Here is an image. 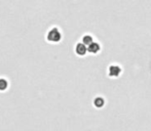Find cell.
Returning <instances> with one entry per match:
<instances>
[{"instance_id": "1", "label": "cell", "mask_w": 151, "mask_h": 131, "mask_svg": "<svg viewBox=\"0 0 151 131\" xmlns=\"http://www.w3.org/2000/svg\"><path fill=\"white\" fill-rule=\"evenodd\" d=\"M47 39L52 42H58L61 39V33L57 28H54L47 33Z\"/></svg>"}, {"instance_id": "2", "label": "cell", "mask_w": 151, "mask_h": 131, "mask_svg": "<svg viewBox=\"0 0 151 131\" xmlns=\"http://www.w3.org/2000/svg\"><path fill=\"white\" fill-rule=\"evenodd\" d=\"M76 53L79 54V56H84V54L86 53V51H88V49H86V45H84L83 43H79L76 45Z\"/></svg>"}, {"instance_id": "3", "label": "cell", "mask_w": 151, "mask_h": 131, "mask_svg": "<svg viewBox=\"0 0 151 131\" xmlns=\"http://www.w3.org/2000/svg\"><path fill=\"white\" fill-rule=\"evenodd\" d=\"M120 68L118 66H111L109 69V75L113 76V77H116L120 74Z\"/></svg>"}, {"instance_id": "4", "label": "cell", "mask_w": 151, "mask_h": 131, "mask_svg": "<svg viewBox=\"0 0 151 131\" xmlns=\"http://www.w3.org/2000/svg\"><path fill=\"white\" fill-rule=\"evenodd\" d=\"M88 50L91 53H97L98 51L100 50V45L98 43H95V42H93V43L91 44L90 46H88Z\"/></svg>"}, {"instance_id": "5", "label": "cell", "mask_w": 151, "mask_h": 131, "mask_svg": "<svg viewBox=\"0 0 151 131\" xmlns=\"http://www.w3.org/2000/svg\"><path fill=\"white\" fill-rule=\"evenodd\" d=\"M7 88V81L4 79H0V90L3 91Z\"/></svg>"}, {"instance_id": "6", "label": "cell", "mask_w": 151, "mask_h": 131, "mask_svg": "<svg viewBox=\"0 0 151 131\" xmlns=\"http://www.w3.org/2000/svg\"><path fill=\"white\" fill-rule=\"evenodd\" d=\"M82 41H83L84 45H86V44H88V45H91V44L93 43V38H91V36H84L83 39H82Z\"/></svg>"}, {"instance_id": "7", "label": "cell", "mask_w": 151, "mask_h": 131, "mask_svg": "<svg viewBox=\"0 0 151 131\" xmlns=\"http://www.w3.org/2000/svg\"><path fill=\"white\" fill-rule=\"evenodd\" d=\"M95 105H97L98 108H101L102 105H104L103 98H96V100H95Z\"/></svg>"}]
</instances>
